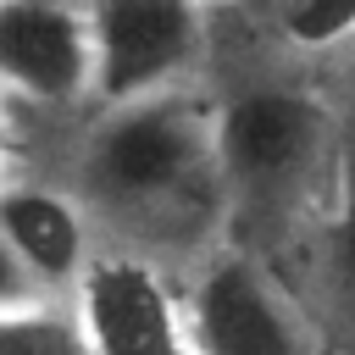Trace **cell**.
Here are the masks:
<instances>
[{"mask_svg": "<svg viewBox=\"0 0 355 355\" xmlns=\"http://www.w3.org/2000/svg\"><path fill=\"white\" fill-rule=\"evenodd\" d=\"M183 305L194 355H316V316L277 266L239 239L194 261Z\"/></svg>", "mask_w": 355, "mask_h": 355, "instance_id": "3", "label": "cell"}, {"mask_svg": "<svg viewBox=\"0 0 355 355\" xmlns=\"http://www.w3.org/2000/svg\"><path fill=\"white\" fill-rule=\"evenodd\" d=\"M0 89L33 105L94 94V33L72 0H0Z\"/></svg>", "mask_w": 355, "mask_h": 355, "instance_id": "6", "label": "cell"}, {"mask_svg": "<svg viewBox=\"0 0 355 355\" xmlns=\"http://www.w3.org/2000/svg\"><path fill=\"white\" fill-rule=\"evenodd\" d=\"M194 0H89L94 33V100L122 105L178 83H194L200 67V22Z\"/></svg>", "mask_w": 355, "mask_h": 355, "instance_id": "5", "label": "cell"}, {"mask_svg": "<svg viewBox=\"0 0 355 355\" xmlns=\"http://www.w3.org/2000/svg\"><path fill=\"white\" fill-rule=\"evenodd\" d=\"M305 244H311V266H316V300L327 305V316H338L355 333V166L344 172L338 205Z\"/></svg>", "mask_w": 355, "mask_h": 355, "instance_id": "8", "label": "cell"}, {"mask_svg": "<svg viewBox=\"0 0 355 355\" xmlns=\"http://www.w3.org/2000/svg\"><path fill=\"white\" fill-rule=\"evenodd\" d=\"M216 161L239 244H305L344 194L349 144L338 105L305 83L255 78L216 100Z\"/></svg>", "mask_w": 355, "mask_h": 355, "instance_id": "2", "label": "cell"}, {"mask_svg": "<svg viewBox=\"0 0 355 355\" xmlns=\"http://www.w3.org/2000/svg\"><path fill=\"white\" fill-rule=\"evenodd\" d=\"M44 288L28 277V266L11 255V244H6V233H0V311L6 305H22V300H39Z\"/></svg>", "mask_w": 355, "mask_h": 355, "instance_id": "11", "label": "cell"}, {"mask_svg": "<svg viewBox=\"0 0 355 355\" xmlns=\"http://www.w3.org/2000/svg\"><path fill=\"white\" fill-rule=\"evenodd\" d=\"M277 28L300 50H333L355 44V0H272Z\"/></svg>", "mask_w": 355, "mask_h": 355, "instance_id": "10", "label": "cell"}, {"mask_svg": "<svg viewBox=\"0 0 355 355\" xmlns=\"http://www.w3.org/2000/svg\"><path fill=\"white\" fill-rule=\"evenodd\" d=\"M349 105H355V50H349Z\"/></svg>", "mask_w": 355, "mask_h": 355, "instance_id": "13", "label": "cell"}, {"mask_svg": "<svg viewBox=\"0 0 355 355\" xmlns=\"http://www.w3.org/2000/svg\"><path fill=\"white\" fill-rule=\"evenodd\" d=\"M6 161H11V94L0 89V183H6Z\"/></svg>", "mask_w": 355, "mask_h": 355, "instance_id": "12", "label": "cell"}, {"mask_svg": "<svg viewBox=\"0 0 355 355\" xmlns=\"http://www.w3.org/2000/svg\"><path fill=\"white\" fill-rule=\"evenodd\" d=\"M78 205L89 222L111 233V244L139 250L150 261L189 255L222 244L227 189L216 161V100L194 83L105 105L78 155Z\"/></svg>", "mask_w": 355, "mask_h": 355, "instance_id": "1", "label": "cell"}, {"mask_svg": "<svg viewBox=\"0 0 355 355\" xmlns=\"http://www.w3.org/2000/svg\"><path fill=\"white\" fill-rule=\"evenodd\" d=\"M194 6H233V0H194Z\"/></svg>", "mask_w": 355, "mask_h": 355, "instance_id": "14", "label": "cell"}, {"mask_svg": "<svg viewBox=\"0 0 355 355\" xmlns=\"http://www.w3.org/2000/svg\"><path fill=\"white\" fill-rule=\"evenodd\" d=\"M0 355H94L67 294H39L0 311Z\"/></svg>", "mask_w": 355, "mask_h": 355, "instance_id": "9", "label": "cell"}, {"mask_svg": "<svg viewBox=\"0 0 355 355\" xmlns=\"http://www.w3.org/2000/svg\"><path fill=\"white\" fill-rule=\"evenodd\" d=\"M0 233L44 294H72L83 261L94 255L89 216H83L78 194L50 189V183H11L6 178L0 183Z\"/></svg>", "mask_w": 355, "mask_h": 355, "instance_id": "7", "label": "cell"}, {"mask_svg": "<svg viewBox=\"0 0 355 355\" xmlns=\"http://www.w3.org/2000/svg\"><path fill=\"white\" fill-rule=\"evenodd\" d=\"M67 300L94 355H194L183 288L161 261L139 250H94Z\"/></svg>", "mask_w": 355, "mask_h": 355, "instance_id": "4", "label": "cell"}]
</instances>
